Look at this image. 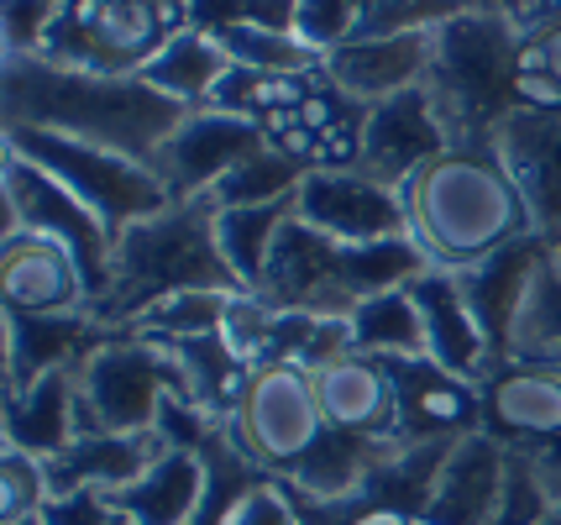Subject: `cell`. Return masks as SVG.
I'll use <instances>...</instances> for the list:
<instances>
[{
	"mask_svg": "<svg viewBox=\"0 0 561 525\" xmlns=\"http://www.w3.org/2000/svg\"><path fill=\"white\" fill-rule=\"evenodd\" d=\"M163 452L169 447H163L158 431H147V436H79L73 447L48 457L53 500H64V494H116L142 473L147 463H158Z\"/></svg>",
	"mask_w": 561,
	"mask_h": 525,
	"instance_id": "25",
	"label": "cell"
},
{
	"mask_svg": "<svg viewBox=\"0 0 561 525\" xmlns=\"http://www.w3.org/2000/svg\"><path fill=\"white\" fill-rule=\"evenodd\" d=\"M346 336H352L357 352L383 357V363L431 357V347H425V321H420V305H415V295H410V284L357 305L352 321H346Z\"/></svg>",
	"mask_w": 561,
	"mask_h": 525,
	"instance_id": "31",
	"label": "cell"
},
{
	"mask_svg": "<svg viewBox=\"0 0 561 525\" xmlns=\"http://www.w3.org/2000/svg\"><path fill=\"white\" fill-rule=\"evenodd\" d=\"M231 300H237V295H220V289H184V295H169V300H158L152 310H142L126 331H131V336H147V342L216 336L220 326H226Z\"/></svg>",
	"mask_w": 561,
	"mask_h": 525,
	"instance_id": "34",
	"label": "cell"
},
{
	"mask_svg": "<svg viewBox=\"0 0 561 525\" xmlns=\"http://www.w3.org/2000/svg\"><path fill=\"white\" fill-rule=\"evenodd\" d=\"M111 331L84 316H16L0 310V363H5V400L48 368H79Z\"/></svg>",
	"mask_w": 561,
	"mask_h": 525,
	"instance_id": "20",
	"label": "cell"
},
{
	"mask_svg": "<svg viewBox=\"0 0 561 525\" xmlns=\"http://www.w3.org/2000/svg\"><path fill=\"white\" fill-rule=\"evenodd\" d=\"M0 231L22 226V231H43V237H58L79 252L84 263V278H90V305L111 289V258H116V237L84 210V201L64 190L53 174H43L37 163H26L22 152L5 148L0 158Z\"/></svg>",
	"mask_w": 561,
	"mask_h": 525,
	"instance_id": "9",
	"label": "cell"
},
{
	"mask_svg": "<svg viewBox=\"0 0 561 525\" xmlns=\"http://www.w3.org/2000/svg\"><path fill=\"white\" fill-rule=\"evenodd\" d=\"M294 216V201H278V205H231V210H220V252H226V263H231V274L242 278V289L252 295L263 274H268V258H273V242H278V231L289 226Z\"/></svg>",
	"mask_w": 561,
	"mask_h": 525,
	"instance_id": "32",
	"label": "cell"
},
{
	"mask_svg": "<svg viewBox=\"0 0 561 525\" xmlns=\"http://www.w3.org/2000/svg\"><path fill=\"white\" fill-rule=\"evenodd\" d=\"M294 216L336 242H389L404 237L399 190L367 179L363 169H310L294 190Z\"/></svg>",
	"mask_w": 561,
	"mask_h": 525,
	"instance_id": "12",
	"label": "cell"
},
{
	"mask_svg": "<svg viewBox=\"0 0 561 525\" xmlns=\"http://www.w3.org/2000/svg\"><path fill=\"white\" fill-rule=\"evenodd\" d=\"M216 525H305V515L278 478H252L242 494L226 504V515Z\"/></svg>",
	"mask_w": 561,
	"mask_h": 525,
	"instance_id": "36",
	"label": "cell"
},
{
	"mask_svg": "<svg viewBox=\"0 0 561 525\" xmlns=\"http://www.w3.org/2000/svg\"><path fill=\"white\" fill-rule=\"evenodd\" d=\"M519 43L525 32L514 16L489 0L467 5L451 22L436 26V53H431V101L451 126L457 148H493L499 122L514 111V69H519Z\"/></svg>",
	"mask_w": 561,
	"mask_h": 525,
	"instance_id": "5",
	"label": "cell"
},
{
	"mask_svg": "<svg viewBox=\"0 0 561 525\" xmlns=\"http://www.w3.org/2000/svg\"><path fill=\"white\" fill-rule=\"evenodd\" d=\"M493 152L536 216V231L561 242V111H510L493 132Z\"/></svg>",
	"mask_w": 561,
	"mask_h": 525,
	"instance_id": "17",
	"label": "cell"
},
{
	"mask_svg": "<svg viewBox=\"0 0 561 525\" xmlns=\"http://www.w3.org/2000/svg\"><path fill=\"white\" fill-rule=\"evenodd\" d=\"M137 75H142L147 84L158 90V95H169V101L199 111V105L216 101L220 79L231 75V53L220 48L216 26L190 22L184 32H173L169 43L152 53Z\"/></svg>",
	"mask_w": 561,
	"mask_h": 525,
	"instance_id": "26",
	"label": "cell"
},
{
	"mask_svg": "<svg viewBox=\"0 0 561 525\" xmlns=\"http://www.w3.org/2000/svg\"><path fill=\"white\" fill-rule=\"evenodd\" d=\"M220 436L237 447L247 468L263 478H284L325 436L316 384L305 363H263L252 368L247 389L237 395L231 415L220 425Z\"/></svg>",
	"mask_w": 561,
	"mask_h": 525,
	"instance_id": "8",
	"label": "cell"
},
{
	"mask_svg": "<svg viewBox=\"0 0 561 525\" xmlns=\"http://www.w3.org/2000/svg\"><path fill=\"white\" fill-rule=\"evenodd\" d=\"M169 395H190L169 342L111 331L79 363V436H147Z\"/></svg>",
	"mask_w": 561,
	"mask_h": 525,
	"instance_id": "7",
	"label": "cell"
},
{
	"mask_svg": "<svg viewBox=\"0 0 561 525\" xmlns=\"http://www.w3.org/2000/svg\"><path fill=\"white\" fill-rule=\"evenodd\" d=\"M483 436L510 452H540L561 442V368L499 363L483 384Z\"/></svg>",
	"mask_w": 561,
	"mask_h": 525,
	"instance_id": "14",
	"label": "cell"
},
{
	"mask_svg": "<svg viewBox=\"0 0 561 525\" xmlns=\"http://www.w3.org/2000/svg\"><path fill=\"white\" fill-rule=\"evenodd\" d=\"M22 525H48V521H43V515H32V521H22Z\"/></svg>",
	"mask_w": 561,
	"mask_h": 525,
	"instance_id": "44",
	"label": "cell"
},
{
	"mask_svg": "<svg viewBox=\"0 0 561 525\" xmlns=\"http://www.w3.org/2000/svg\"><path fill=\"white\" fill-rule=\"evenodd\" d=\"M446 148H457V142H451V126H446V116L436 111L431 90L420 84V90H404V95H393V101L367 105L357 169H363L367 179H378V184H389V190H404V184H410L425 163H436Z\"/></svg>",
	"mask_w": 561,
	"mask_h": 525,
	"instance_id": "11",
	"label": "cell"
},
{
	"mask_svg": "<svg viewBox=\"0 0 561 525\" xmlns=\"http://www.w3.org/2000/svg\"><path fill=\"white\" fill-rule=\"evenodd\" d=\"M425 274V258L410 237L389 242H336L316 226L289 216L268 258V274L252 295H263L278 310H299L316 321H352V310L373 295H389Z\"/></svg>",
	"mask_w": 561,
	"mask_h": 525,
	"instance_id": "4",
	"label": "cell"
},
{
	"mask_svg": "<svg viewBox=\"0 0 561 525\" xmlns=\"http://www.w3.org/2000/svg\"><path fill=\"white\" fill-rule=\"evenodd\" d=\"M546 252H551V237H525V242H514V248L493 252L489 263H478V269H467L462 278V295L472 305V316L483 326V336H489L493 357L504 363V347H510V326H514V310L525 300V289H530V278L536 269L546 263Z\"/></svg>",
	"mask_w": 561,
	"mask_h": 525,
	"instance_id": "24",
	"label": "cell"
},
{
	"mask_svg": "<svg viewBox=\"0 0 561 525\" xmlns=\"http://www.w3.org/2000/svg\"><path fill=\"white\" fill-rule=\"evenodd\" d=\"M457 5H489V0H457Z\"/></svg>",
	"mask_w": 561,
	"mask_h": 525,
	"instance_id": "45",
	"label": "cell"
},
{
	"mask_svg": "<svg viewBox=\"0 0 561 525\" xmlns=\"http://www.w3.org/2000/svg\"><path fill=\"white\" fill-rule=\"evenodd\" d=\"M404 237L425 269L467 274L493 252L536 237V216L493 148H446L404 190Z\"/></svg>",
	"mask_w": 561,
	"mask_h": 525,
	"instance_id": "2",
	"label": "cell"
},
{
	"mask_svg": "<svg viewBox=\"0 0 561 525\" xmlns=\"http://www.w3.org/2000/svg\"><path fill=\"white\" fill-rule=\"evenodd\" d=\"M53 504L48 463L0 442V525H22Z\"/></svg>",
	"mask_w": 561,
	"mask_h": 525,
	"instance_id": "35",
	"label": "cell"
},
{
	"mask_svg": "<svg viewBox=\"0 0 561 525\" xmlns=\"http://www.w3.org/2000/svg\"><path fill=\"white\" fill-rule=\"evenodd\" d=\"M536 32H540V43H546L551 75H557V84H561V16H557V22H546V26H536Z\"/></svg>",
	"mask_w": 561,
	"mask_h": 525,
	"instance_id": "40",
	"label": "cell"
},
{
	"mask_svg": "<svg viewBox=\"0 0 561 525\" xmlns=\"http://www.w3.org/2000/svg\"><path fill=\"white\" fill-rule=\"evenodd\" d=\"M546 510H551V494L540 489L536 468H530V457H525V452H510L504 494H499V510H493L489 525H536Z\"/></svg>",
	"mask_w": 561,
	"mask_h": 525,
	"instance_id": "37",
	"label": "cell"
},
{
	"mask_svg": "<svg viewBox=\"0 0 561 525\" xmlns=\"http://www.w3.org/2000/svg\"><path fill=\"white\" fill-rule=\"evenodd\" d=\"M557 248H561V242H557Z\"/></svg>",
	"mask_w": 561,
	"mask_h": 525,
	"instance_id": "46",
	"label": "cell"
},
{
	"mask_svg": "<svg viewBox=\"0 0 561 525\" xmlns=\"http://www.w3.org/2000/svg\"><path fill=\"white\" fill-rule=\"evenodd\" d=\"M0 305L16 316H84L90 278L79 252L43 231H0Z\"/></svg>",
	"mask_w": 561,
	"mask_h": 525,
	"instance_id": "10",
	"label": "cell"
},
{
	"mask_svg": "<svg viewBox=\"0 0 561 525\" xmlns=\"http://www.w3.org/2000/svg\"><path fill=\"white\" fill-rule=\"evenodd\" d=\"M399 389V425L393 442H462L483 431V395L472 378L446 374L431 357L389 363Z\"/></svg>",
	"mask_w": 561,
	"mask_h": 525,
	"instance_id": "16",
	"label": "cell"
},
{
	"mask_svg": "<svg viewBox=\"0 0 561 525\" xmlns=\"http://www.w3.org/2000/svg\"><path fill=\"white\" fill-rule=\"evenodd\" d=\"M410 295H415L420 321H425L431 363H440L446 374H457V378L483 384L499 368V357H493L489 336H483V326H478L472 305H467L462 278L446 274V269H425V274H415Z\"/></svg>",
	"mask_w": 561,
	"mask_h": 525,
	"instance_id": "21",
	"label": "cell"
},
{
	"mask_svg": "<svg viewBox=\"0 0 561 525\" xmlns=\"http://www.w3.org/2000/svg\"><path fill=\"white\" fill-rule=\"evenodd\" d=\"M5 447H22L32 457H58L79 442V368H48L5 400Z\"/></svg>",
	"mask_w": 561,
	"mask_h": 525,
	"instance_id": "23",
	"label": "cell"
},
{
	"mask_svg": "<svg viewBox=\"0 0 561 525\" xmlns=\"http://www.w3.org/2000/svg\"><path fill=\"white\" fill-rule=\"evenodd\" d=\"M446 452L451 442H389V452L378 457V468L367 473L363 494H357L363 515H420L425 521Z\"/></svg>",
	"mask_w": 561,
	"mask_h": 525,
	"instance_id": "28",
	"label": "cell"
},
{
	"mask_svg": "<svg viewBox=\"0 0 561 525\" xmlns=\"http://www.w3.org/2000/svg\"><path fill=\"white\" fill-rule=\"evenodd\" d=\"M431 53H436V26L431 32H399V37H373V43H346L325 53V69L342 95L363 105L393 101L404 90H420L431 79Z\"/></svg>",
	"mask_w": 561,
	"mask_h": 525,
	"instance_id": "19",
	"label": "cell"
},
{
	"mask_svg": "<svg viewBox=\"0 0 561 525\" xmlns=\"http://www.w3.org/2000/svg\"><path fill=\"white\" fill-rule=\"evenodd\" d=\"M525 457L536 468L540 489L551 494V504H561V442H551V447H540V452H525Z\"/></svg>",
	"mask_w": 561,
	"mask_h": 525,
	"instance_id": "39",
	"label": "cell"
},
{
	"mask_svg": "<svg viewBox=\"0 0 561 525\" xmlns=\"http://www.w3.org/2000/svg\"><path fill=\"white\" fill-rule=\"evenodd\" d=\"M305 174H310V163H299L284 148L263 142V148H252L231 174L220 179L210 190V201L220 210H231V205H278V201H294V190L305 184Z\"/></svg>",
	"mask_w": 561,
	"mask_h": 525,
	"instance_id": "33",
	"label": "cell"
},
{
	"mask_svg": "<svg viewBox=\"0 0 561 525\" xmlns=\"http://www.w3.org/2000/svg\"><path fill=\"white\" fill-rule=\"evenodd\" d=\"M5 148L22 152L43 174H53L64 190H73L84 201V210L116 242H122L126 226H137L173 205L169 184L142 158L95 148V142H79V137H64V132H43V126H5Z\"/></svg>",
	"mask_w": 561,
	"mask_h": 525,
	"instance_id": "6",
	"label": "cell"
},
{
	"mask_svg": "<svg viewBox=\"0 0 561 525\" xmlns=\"http://www.w3.org/2000/svg\"><path fill=\"white\" fill-rule=\"evenodd\" d=\"M216 37L231 53V64L252 69V75H320V64H325L278 16H226V22H216Z\"/></svg>",
	"mask_w": 561,
	"mask_h": 525,
	"instance_id": "29",
	"label": "cell"
},
{
	"mask_svg": "<svg viewBox=\"0 0 561 525\" xmlns=\"http://www.w3.org/2000/svg\"><path fill=\"white\" fill-rule=\"evenodd\" d=\"M210 494H216V468H210L205 447H169L158 463H147L126 489L105 494V500L126 525H199L210 510Z\"/></svg>",
	"mask_w": 561,
	"mask_h": 525,
	"instance_id": "18",
	"label": "cell"
},
{
	"mask_svg": "<svg viewBox=\"0 0 561 525\" xmlns=\"http://www.w3.org/2000/svg\"><path fill=\"white\" fill-rule=\"evenodd\" d=\"M357 525H425L420 515H367V521H357Z\"/></svg>",
	"mask_w": 561,
	"mask_h": 525,
	"instance_id": "41",
	"label": "cell"
},
{
	"mask_svg": "<svg viewBox=\"0 0 561 525\" xmlns=\"http://www.w3.org/2000/svg\"><path fill=\"white\" fill-rule=\"evenodd\" d=\"M190 105L158 95L142 75L58 64L48 53H5V126H43L152 163Z\"/></svg>",
	"mask_w": 561,
	"mask_h": 525,
	"instance_id": "1",
	"label": "cell"
},
{
	"mask_svg": "<svg viewBox=\"0 0 561 525\" xmlns=\"http://www.w3.org/2000/svg\"><path fill=\"white\" fill-rule=\"evenodd\" d=\"M320 415L331 431H352V436H378L393 442L399 425V389H393V368L383 357H367L357 347H342L320 357L310 368Z\"/></svg>",
	"mask_w": 561,
	"mask_h": 525,
	"instance_id": "15",
	"label": "cell"
},
{
	"mask_svg": "<svg viewBox=\"0 0 561 525\" xmlns=\"http://www.w3.org/2000/svg\"><path fill=\"white\" fill-rule=\"evenodd\" d=\"M504 363H540V368H561V248L551 242L546 263L536 269L525 300L514 310L510 347Z\"/></svg>",
	"mask_w": 561,
	"mask_h": 525,
	"instance_id": "30",
	"label": "cell"
},
{
	"mask_svg": "<svg viewBox=\"0 0 561 525\" xmlns=\"http://www.w3.org/2000/svg\"><path fill=\"white\" fill-rule=\"evenodd\" d=\"M263 126L247 122V116H231V111H216V105H199L184 116V126L173 132L169 142L158 148L152 169L169 184L173 201H199L210 195L220 179L231 174L252 148H263Z\"/></svg>",
	"mask_w": 561,
	"mask_h": 525,
	"instance_id": "13",
	"label": "cell"
},
{
	"mask_svg": "<svg viewBox=\"0 0 561 525\" xmlns=\"http://www.w3.org/2000/svg\"><path fill=\"white\" fill-rule=\"evenodd\" d=\"M504 473H510V447H499L493 436L472 431L451 442L425 504V525H489L504 494Z\"/></svg>",
	"mask_w": 561,
	"mask_h": 525,
	"instance_id": "22",
	"label": "cell"
},
{
	"mask_svg": "<svg viewBox=\"0 0 561 525\" xmlns=\"http://www.w3.org/2000/svg\"><path fill=\"white\" fill-rule=\"evenodd\" d=\"M252 5H268V11H278L284 22H289V11H294V0H252Z\"/></svg>",
	"mask_w": 561,
	"mask_h": 525,
	"instance_id": "42",
	"label": "cell"
},
{
	"mask_svg": "<svg viewBox=\"0 0 561 525\" xmlns=\"http://www.w3.org/2000/svg\"><path fill=\"white\" fill-rule=\"evenodd\" d=\"M220 205L210 195L199 201H173L169 210L126 226L116 258H111V289L90 305L105 331H126L142 310H152L169 295L184 289H220V295H247L242 278L231 274L220 252Z\"/></svg>",
	"mask_w": 561,
	"mask_h": 525,
	"instance_id": "3",
	"label": "cell"
},
{
	"mask_svg": "<svg viewBox=\"0 0 561 525\" xmlns=\"http://www.w3.org/2000/svg\"><path fill=\"white\" fill-rule=\"evenodd\" d=\"M64 0H5V53H37Z\"/></svg>",
	"mask_w": 561,
	"mask_h": 525,
	"instance_id": "38",
	"label": "cell"
},
{
	"mask_svg": "<svg viewBox=\"0 0 561 525\" xmlns=\"http://www.w3.org/2000/svg\"><path fill=\"white\" fill-rule=\"evenodd\" d=\"M383 452H389V442H378V436H352V431H331L325 425V436L278 483L289 489L294 500H320V504L357 500Z\"/></svg>",
	"mask_w": 561,
	"mask_h": 525,
	"instance_id": "27",
	"label": "cell"
},
{
	"mask_svg": "<svg viewBox=\"0 0 561 525\" xmlns=\"http://www.w3.org/2000/svg\"><path fill=\"white\" fill-rule=\"evenodd\" d=\"M536 525H561V504H551V510H546V515H540Z\"/></svg>",
	"mask_w": 561,
	"mask_h": 525,
	"instance_id": "43",
	"label": "cell"
}]
</instances>
